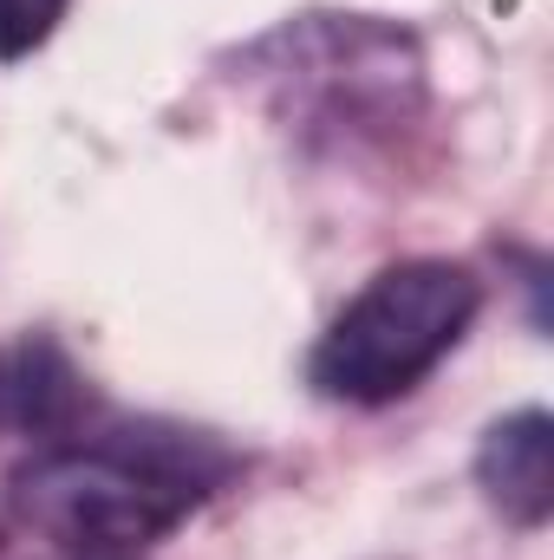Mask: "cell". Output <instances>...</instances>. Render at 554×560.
<instances>
[{
  "label": "cell",
  "mask_w": 554,
  "mask_h": 560,
  "mask_svg": "<svg viewBox=\"0 0 554 560\" xmlns=\"http://www.w3.org/2000/svg\"><path fill=\"white\" fill-rule=\"evenodd\" d=\"M483 313V280L463 261L412 255L366 280L307 359V385L326 405L379 411L412 398L417 385L463 346Z\"/></svg>",
  "instance_id": "7a4b0ae2"
},
{
  "label": "cell",
  "mask_w": 554,
  "mask_h": 560,
  "mask_svg": "<svg viewBox=\"0 0 554 560\" xmlns=\"http://www.w3.org/2000/svg\"><path fill=\"white\" fill-rule=\"evenodd\" d=\"M235 469L242 456L189 423H79L13 463L7 509L20 528L79 560H131L170 541Z\"/></svg>",
  "instance_id": "6da1fadb"
},
{
  "label": "cell",
  "mask_w": 554,
  "mask_h": 560,
  "mask_svg": "<svg viewBox=\"0 0 554 560\" xmlns=\"http://www.w3.org/2000/svg\"><path fill=\"white\" fill-rule=\"evenodd\" d=\"M476 489H483V502L509 528H522V535L549 528V515H554V423L542 405L509 411V418H496L483 430V443H476Z\"/></svg>",
  "instance_id": "3957f363"
},
{
  "label": "cell",
  "mask_w": 554,
  "mask_h": 560,
  "mask_svg": "<svg viewBox=\"0 0 554 560\" xmlns=\"http://www.w3.org/2000/svg\"><path fill=\"white\" fill-rule=\"evenodd\" d=\"M0 418L39 443H53L92 418V392L53 339H20L0 359Z\"/></svg>",
  "instance_id": "277c9868"
},
{
  "label": "cell",
  "mask_w": 554,
  "mask_h": 560,
  "mask_svg": "<svg viewBox=\"0 0 554 560\" xmlns=\"http://www.w3.org/2000/svg\"><path fill=\"white\" fill-rule=\"evenodd\" d=\"M66 7H72V0H0V66L33 59V52L59 33Z\"/></svg>",
  "instance_id": "5b68a950"
}]
</instances>
